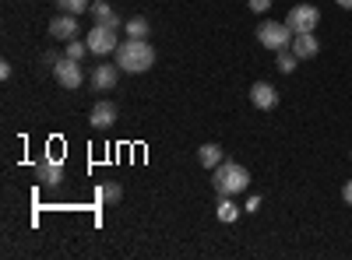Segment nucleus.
<instances>
[{
  "label": "nucleus",
  "instance_id": "obj_1",
  "mask_svg": "<svg viewBox=\"0 0 352 260\" xmlns=\"http://www.w3.org/2000/svg\"><path fill=\"white\" fill-rule=\"evenodd\" d=\"M113 64L124 74H144L155 67V46L148 39H124L113 53Z\"/></svg>",
  "mask_w": 352,
  "mask_h": 260
},
{
  "label": "nucleus",
  "instance_id": "obj_2",
  "mask_svg": "<svg viewBox=\"0 0 352 260\" xmlns=\"http://www.w3.org/2000/svg\"><path fill=\"white\" fill-rule=\"evenodd\" d=\"M212 183H215V193L219 197H236V193H243L247 187H250V172H247V165H240V162H219L215 169H212Z\"/></svg>",
  "mask_w": 352,
  "mask_h": 260
},
{
  "label": "nucleus",
  "instance_id": "obj_3",
  "mask_svg": "<svg viewBox=\"0 0 352 260\" xmlns=\"http://www.w3.org/2000/svg\"><path fill=\"white\" fill-rule=\"evenodd\" d=\"M292 28L285 25V21H261L257 25V43L264 46V49H272V53H282V49H289L292 46Z\"/></svg>",
  "mask_w": 352,
  "mask_h": 260
},
{
  "label": "nucleus",
  "instance_id": "obj_4",
  "mask_svg": "<svg viewBox=\"0 0 352 260\" xmlns=\"http://www.w3.org/2000/svg\"><path fill=\"white\" fill-rule=\"evenodd\" d=\"M85 43H88V49H92V56H102V60L109 53H116V46H120L116 28H109V25H92V32L85 36Z\"/></svg>",
  "mask_w": 352,
  "mask_h": 260
},
{
  "label": "nucleus",
  "instance_id": "obj_5",
  "mask_svg": "<svg viewBox=\"0 0 352 260\" xmlns=\"http://www.w3.org/2000/svg\"><path fill=\"white\" fill-rule=\"evenodd\" d=\"M285 25L292 28V32H314V28L320 25V11L314 8V4H296L289 14H285Z\"/></svg>",
  "mask_w": 352,
  "mask_h": 260
},
{
  "label": "nucleus",
  "instance_id": "obj_6",
  "mask_svg": "<svg viewBox=\"0 0 352 260\" xmlns=\"http://www.w3.org/2000/svg\"><path fill=\"white\" fill-rule=\"evenodd\" d=\"M53 78H56L60 88H81L85 84V71H81L78 60H71V56H64V60L53 64Z\"/></svg>",
  "mask_w": 352,
  "mask_h": 260
},
{
  "label": "nucleus",
  "instance_id": "obj_7",
  "mask_svg": "<svg viewBox=\"0 0 352 260\" xmlns=\"http://www.w3.org/2000/svg\"><path fill=\"white\" fill-rule=\"evenodd\" d=\"M36 183L43 187V190H56L64 183V165H60V158H43L39 165H36Z\"/></svg>",
  "mask_w": 352,
  "mask_h": 260
},
{
  "label": "nucleus",
  "instance_id": "obj_8",
  "mask_svg": "<svg viewBox=\"0 0 352 260\" xmlns=\"http://www.w3.org/2000/svg\"><path fill=\"white\" fill-rule=\"evenodd\" d=\"M120 74H124V71L116 67V64H106V60H102V64L92 71V88H96V92H113L116 81H120Z\"/></svg>",
  "mask_w": 352,
  "mask_h": 260
},
{
  "label": "nucleus",
  "instance_id": "obj_9",
  "mask_svg": "<svg viewBox=\"0 0 352 260\" xmlns=\"http://www.w3.org/2000/svg\"><path fill=\"white\" fill-rule=\"evenodd\" d=\"M50 39H64V43H71V39H78V14H56L53 21H50Z\"/></svg>",
  "mask_w": 352,
  "mask_h": 260
},
{
  "label": "nucleus",
  "instance_id": "obj_10",
  "mask_svg": "<svg viewBox=\"0 0 352 260\" xmlns=\"http://www.w3.org/2000/svg\"><path fill=\"white\" fill-rule=\"evenodd\" d=\"M88 123H92L96 130H109V127L116 123V106H113L109 99H99V102L92 106V113H88Z\"/></svg>",
  "mask_w": 352,
  "mask_h": 260
},
{
  "label": "nucleus",
  "instance_id": "obj_11",
  "mask_svg": "<svg viewBox=\"0 0 352 260\" xmlns=\"http://www.w3.org/2000/svg\"><path fill=\"white\" fill-rule=\"evenodd\" d=\"M250 102H254L257 109H275V106H278L275 84H268V81H254V84H250Z\"/></svg>",
  "mask_w": 352,
  "mask_h": 260
},
{
  "label": "nucleus",
  "instance_id": "obj_12",
  "mask_svg": "<svg viewBox=\"0 0 352 260\" xmlns=\"http://www.w3.org/2000/svg\"><path fill=\"white\" fill-rule=\"evenodd\" d=\"M289 49L296 53L300 60H314V56L320 53V39L314 32H300V36H292V46Z\"/></svg>",
  "mask_w": 352,
  "mask_h": 260
},
{
  "label": "nucleus",
  "instance_id": "obj_13",
  "mask_svg": "<svg viewBox=\"0 0 352 260\" xmlns=\"http://www.w3.org/2000/svg\"><path fill=\"white\" fill-rule=\"evenodd\" d=\"M88 14H92V21H96V25H109V28H116V32H120V28L127 25V21H120V14H116V11L106 4V0H96Z\"/></svg>",
  "mask_w": 352,
  "mask_h": 260
},
{
  "label": "nucleus",
  "instance_id": "obj_14",
  "mask_svg": "<svg viewBox=\"0 0 352 260\" xmlns=\"http://www.w3.org/2000/svg\"><path fill=\"white\" fill-rule=\"evenodd\" d=\"M124 32H127V39H148V36H152V21L141 18V14H134V18H127Z\"/></svg>",
  "mask_w": 352,
  "mask_h": 260
},
{
  "label": "nucleus",
  "instance_id": "obj_15",
  "mask_svg": "<svg viewBox=\"0 0 352 260\" xmlns=\"http://www.w3.org/2000/svg\"><path fill=\"white\" fill-rule=\"evenodd\" d=\"M222 148H219V144L215 141H208V144H201V148H197V162L204 165V169H215L219 162H222Z\"/></svg>",
  "mask_w": 352,
  "mask_h": 260
},
{
  "label": "nucleus",
  "instance_id": "obj_16",
  "mask_svg": "<svg viewBox=\"0 0 352 260\" xmlns=\"http://www.w3.org/2000/svg\"><path fill=\"white\" fill-rule=\"evenodd\" d=\"M215 215H219V222H226V225H232V222H240V204L232 197H219V204H215Z\"/></svg>",
  "mask_w": 352,
  "mask_h": 260
},
{
  "label": "nucleus",
  "instance_id": "obj_17",
  "mask_svg": "<svg viewBox=\"0 0 352 260\" xmlns=\"http://www.w3.org/2000/svg\"><path fill=\"white\" fill-rule=\"evenodd\" d=\"M56 11H64V14H88L92 11V0H56Z\"/></svg>",
  "mask_w": 352,
  "mask_h": 260
},
{
  "label": "nucleus",
  "instance_id": "obj_18",
  "mask_svg": "<svg viewBox=\"0 0 352 260\" xmlns=\"http://www.w3.org/2000/svg\"><path fill=\"white\" fill-rule=\"evenodd\" d=\"M85 53H92L85 39H71V43H64V56H71V60L81 64V60H85Z\"/></svg>",
  "mask_w": 352,
  "mask_h": 260
},
{
  "label": "nucleus",
  "instance_id": "obj_19",
  "mask_svg": "<svg viewBox=\"0 0 352 260\" xmlns=\"http://www.w3.org/2000/svg\"><path fill=\"white\" fill-rule=\"evenodd\" d=\"M120 197H124V187L120 183H102L99 187V200H106V204H116Z\"/></svg>",
  "mask_w": 352,
  "mask_h": 260
},
{
  "label": "nucleus",
  "instance_id": "obj_20",
  "mask_svg": "<svg viewBox=\"0 0 352 260\" xmlns=\"http://www.w3.org/2000/svg\"><path fill=\"white\" fill-rule=\"evenodd\" d=\"M296 64H300V56L292 53V49H282L278 53V71L282 74H292V71H296Z\"/></svg>",
  "mask_w": 352,
  "mask_h": 260
},
{
  "label": "nucleus",
  "instance_id": "obj_21",
  "mask_svg": "<svg viewBox=\"0 0 352 260\" xmlns=\"http://www.w3.org/2000/svg\"><path fill=\"white\" fill-rule=\"evenodd\" d=\"M272 4H275V0H247V8L257 11V14H261V11H272Z\"/></svg>",
  "mask_w": 352,
  "mask_h": 260
},
{
  "label": "nucleus",
  "instance_id": "obj_22",
  "mask_svg": "<svg viewBox=\"0 0 352 260\" xmlns=\"http://www.w3.org/2000/svg\"><path fill=\"white\" fill-rule=\"evenodd\" d=\"M43 60H46V64L53 67L56 60H64V53H56V49H46V53H43Z\"/></svg>",
  "mask_w": 352,
  "mask_h": 260
},
{
  "label": "nucleus",
  "instance_id": "obj_23",
  "mask_svg": "<svg viewBox=\"0 0 352 260\" xmlns=\"http://www.w3.org/2000/svg\"><path fill=\"white\" fill-rule=\"evenodd\" d=\"M342 200L352 208V180H345V187H342Z\"/></svg>",
  "mask_w": 352,
  "mask_h": 260
},
{
  "label": "nucleus",
  "instance_id": "obj_24",
  "mask_svg": "<svg viewBox=\"0 0 352 260\" xmlns=\"http://www.w3.org/2000/svg\"><path fill=\"white\" fill-rule=\"evenodd\" d=\"M11 74H14V67H11V64H8V60H4V64H0V78H4V81H8V78H11Z\"/></svg>",
  "mask_w": 352,
  "mask_h": 260
},
{
  "label": "nucleus",
  "instance_id": "obj_25",
  "mask_svg": "<svg viewBox=\"0 0 352 260\" xmlns=\"http://www.w3.org/2000/svg\"><path fill=\"white\" fill-rule=\"evenodd\" d=\"M257 208H261V197H250V200H247V215H254Z\"/></svg>",
  "mask_w": 352,
  "mask_h": 260
},
{
  "label": "nucleus",
  "instance_id": "obj_26",
  "mask_svg": "<svg viewBox=\"0 0 352 260\" xmlns=\"http://www.w3.org/2000/svg\"><path fill=\"white\" fill-rule=\"evenodd\" d=\"M338 8H345V11H352V0H335Z\"/></svg>",
  "mask_w": 352,
  "mask_h": 260
}]
</instances>
